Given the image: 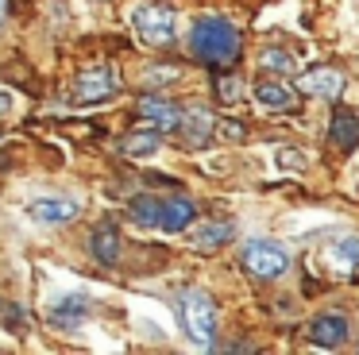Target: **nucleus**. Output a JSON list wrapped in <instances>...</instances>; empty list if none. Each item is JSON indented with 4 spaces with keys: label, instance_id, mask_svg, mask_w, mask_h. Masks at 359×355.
I'll return each instance as SVG.
<instances>
[{
    "label": "nucleus",
    "instance_id": "1",
    "mask_svg": "<svg viewBox=\"0 0 359 355\" xmlns=\"http://www.w3.org/2000/svg\"><path fill=\"white\" fill-rule=\"evenodd\" d=\"M189 51L205 62H217V66H228L240 54V31L224 20V15H201L189 31Z\"/></svg>",
    "mask_w": 359,
    "mask_h": 355
},
{
    "label": "nucleus",
    "instance_id": "2",
    "mask_svg": "<svg viewBox=\"0 0 359 355\" xmlns=\"http://www.w3.org/2000/svg\"><path fill=\"white\" fill-rule=\"evenodd\" d=\"M178 309H182V324H186L189 340H194L197 347H212V340H217V305H212L209 293L186 290L178 301Z\"/></svg>",
    "mask_w": 359,
    "mask_h": 355
},
{
    "label": "nucleus",
    "instance_id": "3",
    "mask_svg": "<svg viewBox=\"0 0 359 355\" xmlns=\"http://www.w3.org/2000/svg\"><path fill=\"white\" fill-rule=\"evenodd\" d=\"M135 31H140V39L147 46H170L174 43V12L163 4H143L135 8L132 15Z\"/></svg>",
    "mask_w": 359,
    "mask_h": 355
},
{
    "label": "nucleus",
    "instance_id": "4",
    "mask_svg": "<svg viewBox=\"0 0 359 355\" xmlns=\"http://www.w3.org/2000/svg\"><path fill=\"white\" fill-rule=\"evenodd\" d=\"M290 267V251L271 239H259V243H248L243 247V270L255 278H278L282 270Z\"/></svg>",
    "mask_w": 359,
    "mask_h": 355
},
{
    "label": "nucleus",
    "instance_id": "5",
    "mask_svg": "<svg viewBox=\"0 0 359 355\" xmlns=\"http://www.w3.org/2000/svg\"><path fill=\"white\" fill-rule=\"evenodd\" d=\"M116 89H120L116 74H112L109 66H93V69H86V74L78 77L74 100H78V105H101V100H109Z\"/></svg>",
    "mask_w": 359,
    "mask_h": 355
},
{
    "label": "nucleus",
    "instance_id": "6",
    "mask_svg": "<svg viewBox=\"0 0 359 355\" xmlns=\"http://www.w3.org/2000/svg\"><path fill=\"white\" fill-rule=\"evenodd\" d=\"M140 116L151 123V128H158V131H174V128H182V108L174 105V100H166V97H140Z\"/></svg>",
    "mask_w": 359,
    "mask_h": 355
},
{
    "label": "nucleus",
    "instance_id": "7",
    "mask_svg": "<svg viewBox=\"0 0 359 355\" xmlns=\"http://www.w3.org/2000/svg\"><path fill=\"white\" fill-rule=\"evenodd\" d=\"M344 89V77L336 74V69H309V74H302V81H297V93H309V97H320V100H336Z\"/></svg>",
    "mask_w": 359,
    "mask_h": 355
},
{
    "label": "nucleus",
    "instance_id": "8",
    "mask_svg": "<svg viewBox=\"0 0 359 355\" xmlns=\"http://www.w3.org/2000/svg\"><path fill=\"white\" fill-rule=\"evenodd\" d=\"M348 332H351L348 316L325 313V316H317V321H313L309 336H313V344H317V347H340L344 340H348Z\"/></svg>",
    "mask_w": 359,
    "mask_h": 355
},
{
    "label": "nucleus",
    "instance_id": "9",
    "mask_svg": "<svg viewBox=\"0 0 359 355\" xmlns=\"http://www.w3.org/2000/svg\"><path fill=\"white\" fill-rule=\"evenodd\" d=\"M27 216L39 224H70L78 216V205L74 201H62V197H43V201H32L27 205Z\"/></svg>",
    "mask_w": 359,
    "mask_h": 355
},
{
    "label": "nucleus",
    "instance_id": "10",
    "mask_svg": "<svg viewBox=\"0 0 359 355\" xmlns=\"http://www.w3.org/2000/svg\"><path fill=\"white\" fill-rule=\"evenodd\" d=\"M194 216H197L194 201H186V197H166V201H163V216H158V228H163V232H186L189 224H194Z\"/></svg>",
    "mask_w": 359,
    "mask_h": 355
},
{
    "label": "nucleus",
    "instance_id": "11",
    "mask_svg": "<svg viewBox=\"0 0 359 355\" xmlns=\"http://www.w3.org/2000/svg\"><path fill=\"white\" fill-rule=\"evenodd\" d=\"M182 135H186L189 147H205L212 135V112L209 108H189L182 112Z\"/></svg>",
    "mask_w": 359,
    "mask_h": 355
},
{
    "label": "nucleus",
    "instance_id": "12",
    "mask_svg": "<svg viewBox=\"0 0 359 355\" xmlns=\"http://www.w3.org/2000/svg\"><path fill=\"white\" fill-rule=\"evenodd\" d=\"M89 316V301L86 297H62L50 305L47 321L55 324V328H74V324H81Z\"/></svg>",
    "mask_w": 359,
    "mask_h": 355
},
{
    "label": "nucleus",
    "instance_id": "13",
    "mask_svg": "<svg viewBox=\"0 0 359 355\" xmlns=\"http://www.w3.org/2000/svg\"><path fill=\"white\" fill-rule=\"evenodd\" d=\"M328 135H332V147H340V151L359 147V116L355 112H336L332 123H328Z\"/></svg>",
    "mask_w": 359,
    "mask_h": 355
},
{
    "label": "nucleus",
    "instance_id": "14",
    "mask_svg": "<svg viewBox=\"0 0 359 355\" xmlns=\"http://www.w3.org/2000/svg\"><path fill=\"white\" fill-rule=\"evenodd\" d=\"M255 100L266 108H294L297 89H290L286 81H255Z\"/></svg>",
    "mask_w": 359,
    "mask_h": 355
},
{
    "label": "nucleus",
    "instance_id": "15",
    "mask_svg": "<svg viewBox=\"0 0 359 355\" xmlns=\"http://www.w3.org/2000/svg\"><path fill=\"white\" fill-rule=\"evenodd\" d=\"M93 259L104 262V267H112V262L120 259V232L112 228V224H104V228L93 232Z\"/></svg>",
    "mask_w": 359,
    "mask_h": 355
},
{
    "label": "nucleus",
    "instance_id": "16",
    "mask_svg": "<svg viewBox=\"0 0 359 355\" xmlns=\"http://www.w3.org/2000/svg\"><path fill=\"white\" fill-rule=\"evenodd\" d=\"M232 236H236V228H232L228 220H220V224H201V228L194 232V247H197V251H212V247L228 243Z\"/></svg>",
    "mask_w": 359,
    "mask_h": 355
},
{
    "label": "nucleus",
    "instance_id": "17",
    "mask_svg": "<svg viewBox=\"0 0 359 355\" xmlns=\"http://www.w3.org/2000/svg\"><path fill=\"white\" fill-rule=\"evenodd\" d=\"M120 151L128 154V159H147V154L158 151V128L155 131H132V135L120 139Z\"/></svg>",
    "mask_w": 359,
    "mask_h": 355
},
{
    "label": "nucleus",
    "instance_id": "18",
    "mask_svg": "<svg viewBox=\"0 0 359 355\" xmlns=\"http://www.w3.org/2000/svg\"><path fill=\"white\" fill-rule=\"evenodd\" d=\"M132 216L140 224H151V228H158V216H163V197H151V193H140V197H132Z\"/></svg>",
    "mask_w": 359,
    "mask_h": 355
},
{
    "label": "nucleus",
    "instance_id": "19",
    "mask_svg": "<svg viewBox=\"0 0 359 355\" xmlns=\"http://www.w3.org/2000/svg\"><path fill=\"white\" fill-rule=\"evenodd\" d=\"M328 255H332V262L340 270H355L359 267V239L348 236V239H336L332 247H328Z\"/></svg>",
    "mask_w": 359,
    "mask_h": 355
},
{
    "label": "nucleus",
    "instance_id": "20",
    "mask_svg": "<svg viewBox=\"0 0 359 355\" xmlns=\"http://www.w3.org/2000/svg\"><path fill=\"white\" fill-rule=\"evenodd\" d=\"M263 66L274 69V74H290V69H294V54H286V51H266V54H263Z\"/></svg>",
    "mask_w": 359,
    "mask_h": 355
},
{
    "label": "nucleus",
    "instance_id": "21",
    "mask_svg": "<svg viewBox=\"0 0 359 355\" xmlns=\"http://www.w3.org/2000/svg\"><path fill=\"white\" fill-rule=\"evenodd\" d=\"M0 321L12 324V328H20V324H27V313H20L16 305H8V301H0Z\"/></svg>",
    "mask_w": 359,
    "mask_h": 355
},
{
    "label": "nucleus",
    "instance_id": "22",
    "mask_svg": "<svg viewBox=\"0 0 359 355\" xmlns=\"http://www.w3.org/2000/svg\"><path fill=\"white\" fill-rule=\"evenodd\" d=\"M217 89H220V97H224V100H232V97H240V93H236V89H240V81H236V77H228V81H220V85H217Z\"/></svg>",
    "mask_w": 359,
    "mask_h": 355
},
{
    "label": "nucleus",
    "instance_id": "23",
    "mask_svg": "<svg viewBox=\"0 0 359 355\" xmlns=\"http://www.w3.org/2000/svg\"><path fill=\"white\" fill-rule=\"evenodd\" d=\"M8 108H12V97H8V93H0V116L8 112Z\"/></svg>",
    "mask_w": 359,
    "mask_h": 355
},
{
    "label": "nucleus",
    "instance_id": "24",
    "mask_svg": "<svg viewBox=\"0 0 359 355\" xmlns=\"http://www.w3.org/2000/svg\"><path fill=\"white\" fill-rule=\"evenodd\" d=\"M4 8H8V4H4V0H0V15H4Z\"/></svg>",
    "mask_w": 359,
    "mask_h": 355
}]
</instances>
